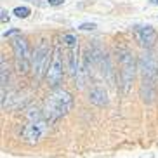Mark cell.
I'll return each mask as SVG.
<instances>
[{"label":"cell","mask_w":158,"mask_h":158,"mask_svg":"<svg viewBox=\"0 0 158 158\" xmlns=\"http://www.w3.org/2000/svg\"><path fill=\"white\" fill-rule=\"evenodd\" d=\"M139 71H141V98L144 102L155 101L158 87V61L151 52H144L139 57Z\"/></svg>","instance_id":"obj_1"},{"label":"cell","mask_w":158,"mask_h":158,"mask_svg":"<svg viewBox=\"0 0 158 158\" xmlns=\"http://www.w3.org/2000/svg\"><path fill=\"white\" fill-rule=\"evenodd\" d=\"M71 106H73L71 94L68 90H63V89H54L45 99L44 116H45L47 122H56L68 115Z\"/></svg>","instance_id":"obj_2"},{"label":"cell","mask_w":158,"mask_h":158,"mask_svg":"<svg viewBox=\"0 0 158 158\" xmlns=\"http://www.w3.org/2000/svg\"><path fill=\"white\" fill-rule=\"evenodd\" d=\"M118 75H120V84H122V90L123 94H129L130 92V87L134 84V78H135V71L139 70V64L135 63L134 56L130 54V51L123 49L120 51V57H118Z\"/></svg>","instance_id":"obj_3"},{"label":"cell","mask_w":158,"mask_h":158,"mask_svg":"<svg viewBox=\"0 0 158 158\" xmlns=\"http://www.w3.org/2000/svg\"><path fill=\"white\" fill-rule=\"evenodd\" d=\"M51 61H52V52H51V47L45 40L38 44V47L35 49L33 52V57H31V68H33V75L37 80H42L45 77L49 66H51Z\"/></svg>","instance_id":"obj_4"},{"label":"cell","mask_w":158,"mask_h":158,"mask_svg":"<svg viewBox=\"0 0 158 158\" xmlns=\"http://www.w3.org/2000/svg\"><path fill=\"white\" fill-rule=\"evenodd\" d=\"M47 123H49V122L45 120V116L28 120V123H26V125L23 127V130H21V135H23L24 143L35 144L42 139V137H45L47 130H49V125H47Z\"/></svg>","instance_id":"obj_5"},{"label":"cell","mask_w":158,"mask_h":158,"mask_svg":"<svg viewBox=\"0 0 158 158\" xmlns=\"http://www.w3.org/2000/svg\"><path fill=\"white\" fill-rule=\"evenodd\" d=\"M12 51H14V59H16V68L19 73H28L30 66H31V57H30V51H28V44L24 38H14L10 40Z\"/></svg>","instance_id":"obj_6"},{"label":"cell","mask_w":158,"mask_h":158,"mask_svg":"<svg viewBox=\"0 0 158 158\" xmlns=\"http://www.w3.org/2000/svg\"><path fill=\"white\" fill-rule=\"evenodd\" d=\"M63 73H64V66H63V56H61V51L57 47L56 51L52 52V61H51V66L45 73V78L49 82V85L54 89H57V85L61 84L63 80Z\"/></svg>","instance_id":"obj_7"},{"label":"cell","mask_w":158,"mask_h":158,"mask_svg":"<svg viewBox=\"0 0 158 158\" xmlns=\"http://www.w3.org/2000/svg\"><path fill=\"white\" fill-rule=\"evenodd\" d=\"M137 38H139V42L143 47H153L158 40V33L155 31L153 26H141L137 28Z\"/></svg>","instance_id":"obj_8"},{"label":"cell","mask_w":158,"mask_h":158,"mask_svg":"<svg viewBox=\"0 0 158 158\" xmlns=\"http://www.w3.org/2000/svg\"><path fill=\"white\" fill-rule=\"evenodd\" d=\"M89 101L92 102L94 106H108V102H110V99H108V92L104 90L102 87H94L90 92H89Z\"/></svg>","instance_id":"obj_9"},{"label":"cell","mask_w":158,"mask_h":158,"mask_svg":"<svg viewBox=\"0 0 158 158\" xmlns=\"http://www.w3.org/2000/svg\"><path fill=\"white\" fill-rule=\"evenodd\" d=\"M0 87H2V104L5 102V85L9 82V64H7V61L5 57L2 56L0 57Z\"/></svg>","instance_id":"obj_10"},{"label":"cell","mask_w":158,"mask_h":158,"mask_svg":"<svg viewBox=\"0 0 158 158\" xmlns=\"http://www.w3.org/2000/svg\"><path fill=\"white\" fill-rule=\"evenodd\" d=\"M12 14L16 16V18H21V19H24V18H28L30 14H31V10H30V7H16L14 10H12Z\"/></svg>","instance_id":"obj_11"},{"label":"cell","mask_w":158,"mask_h":158,"mask_svg":"<svg viewBox=\"0 0 158 158\" xmlns=\"http://www.w3.org/2000/svg\"><path fill=\"white\" fill-rule=\"evenodd\" d=\"M63 40H64V44H66L68 47L78 45V40H77V38H75L73 35H70V33H68V35H64V37H63Z\"/></svg>","instance_id":"obj_12"},{"label":"cell","mask_w":158,"mask_h":158,"mask_svg":"<svg viewBox=\"0 0 158 158\" xmlns=\"http://www.w3.org/2000/svg\"><path fill=\"white\" fill-rule=\"evenodd\" d=\"M78 28L82 30V31H92V30H96L98 26H96V23H82Z\"/></svg>","instance_id":"obj_13"},{"label":"cell","mask_w":158,"mask_h":158,"mask_svg":"<svg viewBox=\"0 0 158 158\" xmlns=\"http://www.w3.org/2000/svg\"><path fill=\"white\" fill-rule=\"evenodd\" d=\"M19 33H21L19 30H9V31H5V33H4V37L7 38V37H12V35H19Z\"/></svg>","instance_id":"obj_14"},{"label":"cell","mask_w":158,"mask_h":158,"mask_svg":"<svg viewBox=\"0 0 158 158\" xmlns=\"http://www.w3.org/2000/svg\"><path fill=\"white\" fill-rule=\"evenodd\" d=\"M2 23H9V12L5 9H2Z\"/></svg>","instance_id":"obj_15"},{"label":"cell","mask_w":158,"mask_h":158,"mask_svg":"<svg viewBox=\"0 0 158 158\" xmlns=\"http://www.w3.org/2000/svg\"><path fill=\"white\" fill-rule=\"evenodd\" d=\"M47 4L49 5H61V4H64V0H47Z\"/></svg>","instance_id":"obj_16"},{"label":"cell","mask_w":158,"mask_h":158,"mask_svg":"<svg viewBox=\"0 0 158 158\" xmlns=\"http://www.w3.org/2000/svg\"><path fill=\"white\" fill-rule=\"evenodd\" d=\"M30 2H33V4H38V5H44L42 2H40V0H30Z\"/></svg>","instance_id":"obj_17"},{"label":"cell","mask_w":158,"mask_h":158,"mask_svg":"<svg viewBox=\"0 0 158 158\" xmlns=\"http://www.w3.org/2000/svg\"><path fill=\"white\" fill-rule=\"evenodd\" d=\"M149 4H151V5H158V0H149Z\"/></svg>","instance_id":"obj_18"}]
</instances>
